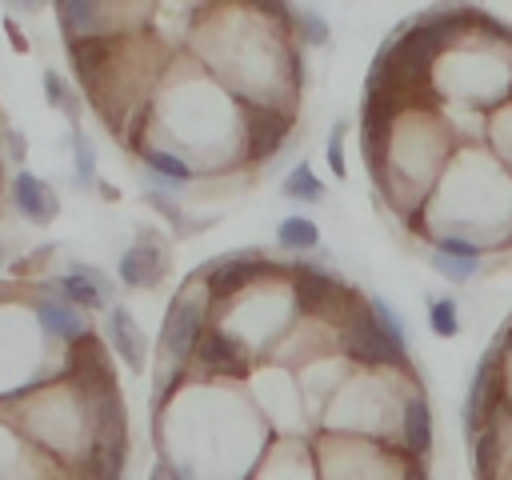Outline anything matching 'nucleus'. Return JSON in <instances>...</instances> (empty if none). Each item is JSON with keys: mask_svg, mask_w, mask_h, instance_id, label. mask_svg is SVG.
Instances as JSON below:
<instances>
[{"mask_svg": "<svg viewBox=\"0 0 512 480\" xmlns=\"http://www.w3.org/2000/svg\"><path fill=\"white\" fill-rule=\"evenodd\" d=\"M56 16H60V28H64V36L68 40H76V36H96L100 28V16H104V8H96V4H84V0H64L60 8H56Z\"/></svg>", "mask_w": 512, "mask_h": 480, "instance_id": "nucleus-15", "label": "nucleus"}, {"mask_svg": "<svg viewBox=\"0 0 512 480\" xmlns=\"http://www.w3.org/2000/svg\"><path fill=\"white\" fill-rule=\"evenodd\" d=\"M52 288L60 292V300L64 304H72V308H108V296H104V288L92 280V276H84V272H76V268H68L64 276H56L52 280Z\"/></svg>", "mask_w": 512, "mask_h": 480, "instance_id": "nucleus-14", "label": "nucleus"}, {"mask_svg": "<svg viewBox=\"0 0 512 480\" xmlns=\"http://www.w3.org/2000/svg\"><path fill=\"white\" fill-rule=\"evenodd\" d=\"M12 204H16V212L28 224H40V228L60 216V200H56L52 184L40 180V176H32V172H16L12 176Z\"/></svg>", "mask_w": 512, "mask_h": 480, "instance_id": "nucleus-8", "label": "nucleus"}, {"mask_svg": "<svg viewBox=\"0 0 512 480\" xmlns=\"http://www.w3.org/2000/svg\"><path fill=\"white\" fill-rule=\"evenodd\" d=\"M400 436H404V448L412 456H424L432 448V408L420 392H412L404 400V416H400Z\"/></svg>", "mask_w": 512, "mask_h": 480, "instance_id": "nucleus-13", "label": "nucleus"}, {"mask_svg": "<svg viewBox=\"0 0 512 480\" xmlns=\"http://www.w3.org/2000/svg\"><path fill=\"white\" fill-rule=\"evenodd\" d=\"M32 308H36V320L44 324L48 336L68 340V344H80V340L88 336V324L80 320V308H72V304H64V300H52V296H40Z\"/></svg>", "mask_w": 512, "mask_h": 480, "instance_id": "nucleus-11", "label": "nucleus"}, {"mask_svg": "<svg viewBox=\"0 0 512 480\" xmlns=\"http://www.w3.org/2000/svg\"><path fill=\"white\" fill-rule=\"evenodd\" d=\"M284 196L288 200H300V204H316V200H324V184H320V176L312 172V164H292L288 168V176H284Z\"/></svg>", "mask_w": 512, "mask_h": 480, "instance_id": "nucleus-17", "label": "nucleus"}, {"mask_svg": "<svg viewBox=\"0 0 512 480\" xmlns=\"http://www.w3.org/2000/svg\"><path fill=\"white\" fill-rule=\"evenodd\" d=\"M368 308H372V316L380 320V328L400 344V348H408V328H404V320H400V312L388 304V300H380V296H372L368 300Z\"/></svg>", "mask_w": 512, "mask_h": 480, "instance_id": "nucleus-23", "label": "nucleus"}, {"mask_svg": "<svg viewBox=\"0 0 512 480\" xmlns=\"http://www.w3.org/2000/svg\"><path fill=\"white\" fill-rule=\"evenodd\" d=\"M344 132H348V124L340 120V124H332V132H328V168L336 172V176H344L348 168H344Z\"/></svg>", "mask_w": 512, "mask_h": 480, "instance_id": "nucleus-27", "label": "nucleus"}, {"mask_svg": "<svg viewBox=\"0 0 512 480\" xmlns=\"http://www.w3.org/2000/svg\"><path fill=\"white\" fill-rule=\"evenodd\" d=\"M108 340H112V348L128 360V368L132 372H140L144 368V332H140V324L132 320V312L128 308H108Z\"/></svg>", "mask_w": 512, "mask_h": 480, "instance_id": "nucleus-12", "label": "nucleus"}, {"mask_svg": "<svg viewBox=\"0 0 512 480\" xmlns=\"http://www.w3.org/2000/svg\"><path fill=\"white\" fill-rule=\"evenodd\" d=\"M260 268H264V256H260V252H232V256H216L212 264H204V268H200L208 300L216 304V300L236 296L240 288H248V284L256 280V272H260Z\"/></svg>", "mask_w": 512, "mask_h": 480, "instance_id": "nucleus-5", "label": "nucleus"}, {"mask_svg": "<svg viewBox=\"0 0 512 480\" xmlns=\"http://www.w3.org/2000/svg\"><path fill=\"white\" fill-rule=\"evenodd\" d=\"M0 136L8 140V152H12V160H24V136H20L16 128H4Z\"/></svg>", "mask_w": 512, "mask_h": 480, "instance_id": "nucleus-28", "label": "nucleus"}, {"mask_svg": "<svg viewBox=\"0 0 512 480\" xmlns=\"http://www.w3.org/2000/svg\"><path fill=\"white\" fill-rule=\"evenodd\" d=\"M496 364H500V344H492V348L484 352V360L476 364L472 384H468V400H464V428H468L472 436L480 432L484 412H496V396H500V388H496Z\"/></svg>", "mask_w": 512, "mask_h": 480, "instance_id": "nucleus-7", "label": "nucleus"}, {"mask_svg": "<svg viewBox=\"0 0 512 480\" xmlns=\"http://www.w3.org/2000/svg\"><path fill=\"white\" fill-rule=\"evenodd\" d=\"M292 296H296V304H300V312H308V316H320V312H332V304L336 300H356L336 276H328V272H320L316 264H300V272H296V284H292Z\"/></svg>", "mask_w": 512, "mask_h": 480, "instance_id": "nucleus-6", "label": "nucleus"}, {"mask_svg": "<svg viewBox=\"0 0 512 480\" xmlns=\"http://www.w3.org/2000/svg\"><path fill=\"white\" fill-rule=\"evenodd\" d=\"M400 480H428V476H424V468H420V464H412V468H408Z\"/></svg>", "mask_w": 512, "mask_h": 480, "instance_id": "nucleus-29", "label": "nucleus"}, {"mask_svg": "<svg viewBox=\"0 0 512 480\" xmlns=\"http://www.w3.org/2000/svg\"><path fill=\"white\" fill-rule=\"evenodd\" d=\"M436 252H448V256H460V260H480L484 248L476 240H464V236H440L436 240Z\"/></svg>", "mask_w": 512, "mask_h": 480, "instance_id": "nucleus-26", "label": "nucleus"}, {"mask_svg": "<svg viewBox=\"0 0 512 480\" xmlns=\"http://www.w3.org/2000/svg\"><path fill=\"white\" fill-rule=\"evenodd\" d=\"M44 96H48V104H52L56 112L68 116L72 128H80V100H76V92L64 84V76H60L56 68H44Z\"/></svg>", "mask_w": 512, "mask_h": 480, "instance_id": "nucleus-19", "label": "nucleus"}, {"mask_svg": "<svg viewBox=\"0 0 512 480\" xmlns=\"http://www.w3.org/2000/svg\"><path fill=\"white\" fill-rule=\"evenodd\" d=\"M428 328L444 340H452L460 332V312L452 296H428Z\"/></svg>", "mask_w": 512, "mask_h": 480, "instance_id": "nucleus-20", "label": "nucleus"}, {"mask_svg": "<svg viewBox=\"0 0 512 480\" xmlns=\"http://www.w3.org/2000/svg\"><path fill=\"white\" fill-rule=\"evenodd\" d=\"M208 292H204V284L200 288H192V280L172 296V304H168V312H164V324H160V344H164V352H168V360L172 364H188L192 356H196V344L204 340V320H208Z\"/></svg>", "mask_w": 512, "mask_h": 480, "instance_id": "nucleus-1", "label": "nucleus"}, {"mask_svg": "<svg viewBox=\"0 0 512 480\" xmlns=\"http://www.w3.org/2000/svg\"><path fill=\"white\" fill-rule=\"evenodd\" d=\"M276 244L288 252H312V248H320V228L308 216H284L276 224Z\"/></svg>", "mask_w": 512, "mask_h": 480, "instance_id": "nucleus-16", "label": "nucleus"}, {"mask_svg": "<svg viewBox=\"0 0 512 480\" xmlns=\"http://www.w3.org/2000/svg\"><path fill=\"white\" fill-rule=\"evenodd\" d=\"M288 128H292V112L288 108L256 100L248 108V120H244V160H252V164L268 160L288 140Z\"/></svg>", "mask_w": 512, "mask_h": 480, "instance_id": "nucleus-3", "label": "nucleus"}, {"mask_svg": "<svg viewBox=\"0 0 512 480\" xmlns=\"http://www.w3.org/2000/svg\"><path fill=\"white\" fill-rule=\"evenodd\" d=\"M68 144H72V152H76V184L92 188V184H96V144L84 136V128H72V132H68Z\"/></svg>", "mask_w": 512, "mask_h": 480, "instance_id": "nucleus-21", "label": "nucleus"}, {"mask_svg": "<svg viewBox=\"0 0 512 480\" xmlns=\"http://www.w3.org/2000/svg\"><path fill=\"white\" fill-rule=\"evenodd\" d=\"M288 16L300 24V36L308 44H328V20L324 16H316L312 8H288Z\"/></svg>", "mask_w": 512, "mask_h": 480, "instance_id": "nucleus-25", "label": "nucleus"}, {"mask_svg": "<svg viewBox=\"0 0 512 480\" xmlns=\"http://www.w3.org/2000/svg\"><path fill=\"white\" fill-rule=\"evenodd\" d=\"M120 48V36L116 32H96V36H76L68 40V56H72V68L80 72V80L88 88H96V72L108 68L112 52Z\"/></svg>", "mask_w": 512, "mask_h": 480, "instance_id": "nucleus-9", "label": "nucleus"}, {"mask_svg": "<svg viewBox=\"0 0 512 480\" xmlns=\"http://www.w3.org/2000/svg\"><path fill=\"white\" fill-rule=\"evenodd\" d=\"M192 360L200 368H208V372H240L248 364V352H244V344L236 336H228L220 328H208L204 340L196 344V356Z\"/></svg>", "mask_w": 512, "mask_h": 480, "instance_id": "nucleus-10", "label": "nucleus"}, {"mask_svg": "<svg viewBox=\"0 0 512 480\" xmlns=\"http://www.w3.org/2000/svg\"><path fill=\"white\" fill-rule=\"evenodd\" d=\"M140 156H144V168H148L152 176L168 180V184H184V180H192V164H184L176 152H164V148H140Z\"/></svg>", "mask_w": 512, "mask_h": 480, "instance_id": "nucleus-18", "label": "nucleus"}, {"mask_svg": "<svg viewBox=\"0 0 512 480\" xmlns=\"http://www.w3.org/2000/svg\"><path fill=\"white\" fill-rule=\"evenodd\" d=\"M340 324H344L340 344H344V352H348L352 360H360V364H392V368H404L408 348H400V344L380 328V320L372 316L368 304H352V312H348Z\"/></svg>", "mask_w": 512, "mask_h": 480, "instance_id": "nucleus-2", "label": "nucleus"}, {"mask_svg": "<svg viewBox=\"0 0 512 480\" xmlns=\"http://www.w3.org/2000/svg\"><path fill=\"white\" fill-rule=\"evenodd\" d=\"M164 272H168V248H164V240L156 232H140L136 244L124 248L120 260H116V276H120V284L128 292L152 288L156 280H164Z\"/></svg>", "mask_w": 512, "mask_h": 480, "instance_id": "nucleus-4", "label": "nucleus"}, {"mask_svg": "<svg viewBox=\"0 0 512 480\" xmlns=\"http://www.w3.org/2000/svg\"><path fill=\"white\" fill-rule=\"evenodd\" d=\"M496 448H500V436H496V428H488V432H480L476 436V476L480 480H496Z\"/></svg>", "mask_w": 512, "mask_h": 480, "instance_id": "nucleus-24", "label": "nucleus"}, {"mask_svg": "<svg viewBox=\"0 0 512 480\" xmlns=\"http://www.w3.org/2000/svg\"><path fill=\"white\" fill-rule=\"evenodd\" d=\"M428 264H432L444 280H452V284H468V280L480 272V260H460V256H448V252H432Z\"/></svg>", "mask_w": 512, "mask_h": 480, "instance_id": "nucleus-22", "label": "nucleus"}]
</instances>
